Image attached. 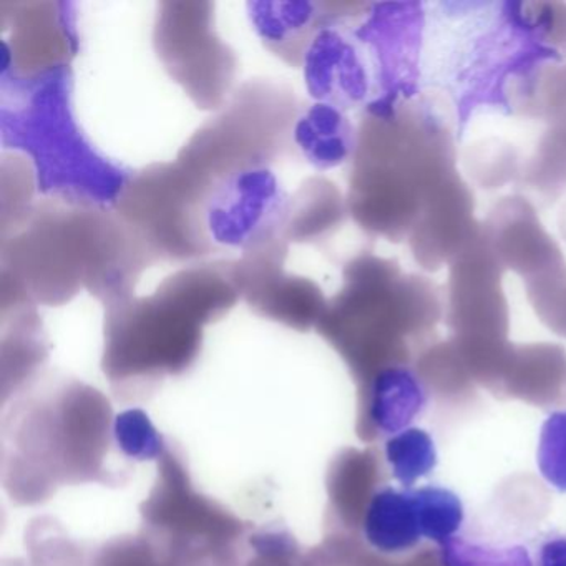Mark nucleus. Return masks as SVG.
I'll list each match as a JSON object with an SVG mask.
<instances>
[{"mask_svg":"<svg viewBox=\"0 0 566 566\" xmlns=\"http://www.w3.org/2000/svg\"><path fill=\"white\" fill-rule=\"evenodd\" d=\"M2 284L39 306H62L82 290L108 304L132 296L151 258L114 210L44 200L2 230Z\"/></svg>","mask_w":566,"mask_h":566,"instance_id":"f257e3e1","label":"nucleus"},{"mask_svg":"<svg viewBox=\"0 0 566 566\" xmlns=\"http://www.w3.org/2000/svg\"><path fill=\"white\" fill-rule=\"evenodd\" d=\"M449 122L427 101L384 98L360 122L347 210L370 237L407 240L420 211L459 174Z\"/></svg>","mask_w":566,"mask_h":566,"instance_id":"f03ea898","label":"nucleus"},{"mask_svg":"<svg viewBox=\"0 0 566 566\" xmlns=\"http://www.w3.org/2000/svg\"><path fill=\"white\" fill-rule=\"evenodd\" d=\"M240 300L234 260H217L181 268L150 296L105 304V374L125 387L184 373L200 354L205 326Z\"/></svg>","mask_w":566,"mask_h":566,"instance_id":"7ed1b4c3","label":"nucleus"},{"mask_svg":"<svg viewBox=\"0 0 566 566\" xmlns=\"http://www.w3.org/2000/svg\"><path fill=\"white\" fill-rule=\"evenodd\" d=\"M343 287L316 329L344 354L394 343L430 329L446 313L436 283L420 274L402 273L399 264L364 251L344 266Z\"/></svg>","mask_w":566,"mask_h":566,"instance_id":"20e7f679","label":"nucleus"},{"mask_svg":"<svg viewBox=\"0 0 566 566\" xmlns=\"http://www.w3.org/2000/svg\"><path fill=\"white\" fill-rule=\"evenodd\" d=\"M300 111V101L286 85L248 82L191 137L175 161L217 195L228 181L264 174L286 154Z\"/></svg>","mask_w":566,"mask_h":566,"instance_id":"39448f33","label":"nucleus"},{"mask_svg":"<svg viewBox=\"0 0 566 566\" xmlns=\"http://www.w3.org/2000/svg\"><path fill=\"white\" fill-rule=\"evenodd\" d=\"M213 193L177 161L144 168L118 190L114 213L154 263H188L217 251Z\"/></svg>","mask_w":566,"mask_h":566,"instance_id":"423d86ee","label":"nucleus"},{"mask_svg":"<svg viewBox=\"0 0 566 566\" xmlns=\"http://www.w3.org/2000/svg\"><path fill=\"white\" fill-rule=\"evenodd\" d=\"M211 2H161L154 45L165 71L198 108L220 111L231 97L237 55L218 38Z\"/></svg>","mask_w":566,"mask_h":566,"instance_id":"0eeeda50","label":"nucleus"},{"mask_svg":"<svg viewBox=\"0 0 566 566\" xmlns=\"http://www.w3.org/2000/svg\"><path fill=\"white\" fill-rule=\"evenodd\" d=\"M287 247L274 214L250 234L234 273L241 300L253 313L304 333L317 326L329 300L314 281L287 273Z\"/></svg>","mask_w":566,"mask_h":566,"instance_id":"6e6552de","label":"nucleus"},{"mask_svg":"<svg viewBox=\"0 0 566 566\" xmlns=\"http://www.w3.org/2000/svg\"><path fill=\"white\" fill-rule=\"evenodd\" d=\"M503 268L479 237L449 266L446 314L465 343H500L509 331V303L502 287Z\"/></svg>","mask_w":566,"mask_h":566,"instance_id":"1a4fd4ad","label":"nucleus"},{"mask_svg":"<svg viewBox=\"0 0 566 566\" xmlns=\"http://www.w3.org/2000/svg\"><path fill=\"white\" fill-rule=\"evenodd\" d=\"M473 211L475 198L459 174L432 195L407 238L413 260L422 270L450 266L479 237L482 223L475 220Z\"/></svg>","mask_w":566,"mask_h":566,"instance_id":"9d476101","label":"nucleus"},{"mask_svg":"<svg viewBox=\"0 0 566 566\" xmlns=\"http://www.w3.org/2000/svg\"><path fill=\"white\" fill-rule=\"evenodd\" d=\"M482 234L500 266L522 280L565 263L562 248L543 227L532 201L522 195L502 198L483 221Z\"/></svg>","mask_w":566,"mask_h":566,"instance_id":"9b49d317","label":"nucleus"},{"mask_svg":"<svg viewBox=\"0 0 566 566\" xmlns=\"http://www.w3.org/2000/svg\"><path fill=\"white\" fill-rule=\"evenodd\" d=\"M4 19L12 24L11 38L6 45L18 74L34 77L67 62L71 44L59 21L55 4L14 6V14H4Z\"/></svg>","mask_w":566,"mask_h":566,"instance_id":"f8f14e48","label":"nucleus"},{"mask_svg":"<svg viewBox=\"0 0 566 566\" xmlns=\"http://www.w3.org/2000/svg\"><path fill=\"white\" fill-rule=\"evenodd\" d=\"M347 214V200L339 188L314 177L280 208L277 224L290 243H319L339 230Z\"/></svg>","mask_w":566,"mask_h":566,"instance_id":"ddd939ff","label":"nucleus"},{"mask_svg":"<svg viewBox=\"0 0 566 566\" xmlns=\"http://www.w3.org/2000/svg\"><path fill=\"white\" fill-rule=\"evenodd\" d=\"M363 535L382 555H403L419 546L423 536L412 489L377 490L364 513Z\"/></svg>","mask_w":566,"mask_h":566,"instance_id":"4468645a","label":"nucleus"},{"mask_svg":"<svg viewBox=\"0 0 566 566\" xmlns=\"http://www.w3.org/2000/svg\"><path fill=\"white\" fill-rule=\"evenodd\" d=\"M427 406L422 380L407 367H384L370 384L369 417L382 433L400 432L410 427Z\"/></svg>","mask_w":566,"mask_h":566,"instance_id":"2eb2a0df","label":"nucleus"},{"mask_svg":"<svg viewBox=\"0 0 566 566\" xmlns=\"http://www.w3.org/2000/svg\"><path fill=\"white\" fill-rule=\"evenodd\" d=\"M518 178L520 187L552 203L566 193V124L549 125Z\"/></svg>","mask_w":566,"mask_h":566,"instance_id":"dca6fc26","label":"nucleus"},{"mask_svg":"<svg viewBox=\"0 0 566 566\" xmlns=\"http://www.w3.org/2000/svg\"><path fill=\"white\" fill-rule=\"evenodd\" d=\"M423 539L437 543L440 548L460 536L465 509L462 499L453 490L439 483L412 489Z\"/></svg>","mask_w":566,"mask_h":566,"instance_id":"f3484780","label":"nucleus"},{"mask_svg":"<svg viewBox=\"0 0 566 566\" xmlns=\"http://www.w3.org/2000/svg\"><path fill=\"white\" fill-rule=\"evenodd\" d=\"M384 453L390 473L403 489H413L417 480L432 473L439 463L432 436L420 427H407L390 436Z\"/></svg>","mask_w":566,"mask_h":566,"instance_id":"a211bd4d","label":"nucleus"},{"mask_svg":"<svg viewBox=\"0 0 566 566\" xmlns=\"http://www.w3.org/2000/svg\"><path fill=\"white\" fill-rule=\"evenodd\" d=\"M467 174L473 184L485 190L502 188L520 177L518 158L509 144L500 140H485L470 145L463 157Z\"/></svg>","mask_w":566,"mask_h":566,"instance_id":"6ab92c4d","label":"nucleus"},{"mask_svg":"<svg viewBox=\"0 0 566 566\" xmlns=\"http://www.w3.org/2000/svg\"><path fill=\"white\" fill-rule=\"evenodd\" d=\"M523 283L526 300L538 319L559 336H566V261Z\"/></svg>","mask_w":566,"mask_h":566,"instance_id":"aec40b11","label":"nucleus"},{"mask_svg":"<svg viewBox=\"0 0 566 566\" xmlns=\"http://www.w3.org/2000/svg\"><path fill=\"white\" fill-rule=\"evenodd\" d=\"M536 465L548 485L566 493V410H555L543 422Z\"/></svg>","mask_w":566,"mask_h":566,"instance_id":"412c9836","label":"nucleus"},{"mask_svg":"<svg viewBox=\"0 0 566 566\" xmlns=\"http://www.w3.org/2000/svg\"><path fill=\"white\" fill-rule=\"evenodd\" d=\"M114 437L118 449L128 459L154 460L164 453V439L144 410H125L117 416Z\"/></svg>","mask_w":566,"mask_h":566,"instance_id":"4be33fe9","label":"nucleus"},{"mask_svg":"<svg viewBox=\"0 0 566 566\" xmlns=\"http://www.w3.org/2000/svg\"><path fill=\"white\" fill-rule=\"evenodd\" d=\"M525 546L532 566H566L565 533H542Z\"/></svg>","mask_w":566,"mask_h":566,"instance_id":"5701e85b","label":"nucleus"},{"mask_svg":"<svg viewBox=\"0 0 566 566\" xmlns=\"http://www.w3.org/2000/svg\"><path fill=\"white\" fill-rule=\"evenodd\" d=\"M558 227H559V233H562L563 240L566 241V203L563 205L562 211H559Z\"/></svg>","mask_w":566,"mask_h":566,"instance_id":"b1692460","label":"nucleus"},{"mask_svg":"<svg viewBox=\"0 0 566 566\" xmlns=\"http://www.w3.org/2000/svg\"><path fill=\"white\" fill-rule=\"evenodd\" d=\"M566 52V51H565Z\"/></svg>","mask_w":566,"mask_h":566,"instance_id":"393cba45","label":"nucleus"}]
</instances>
